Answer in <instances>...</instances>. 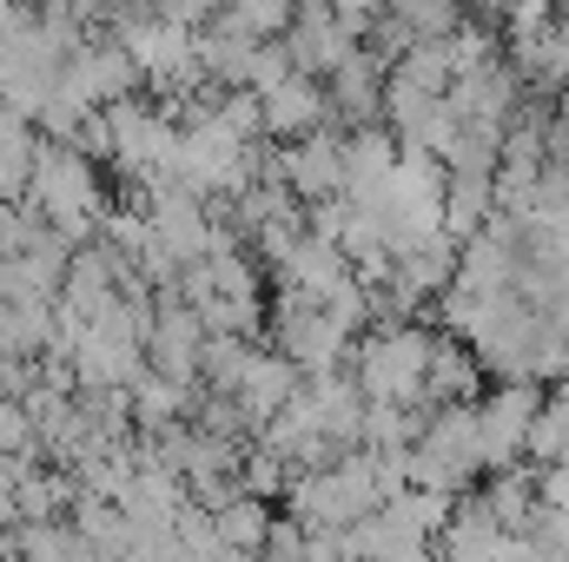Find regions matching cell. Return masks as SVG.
<instances>
[{"instance_id":"cell-2","label":"cell","mask_w":569,"mask_h":562,"mask_svg":"<svg viewBox=\"0 0 569 562\" xmlns=\"http://www.w3.org/2000/svg\"><path fill=\"white\" fill-rule=\"evenodd\" d=\"M483 470V436H477V411H443L437 423L418 430V443H411V476L425 483V490H457L463 476H477Z\"/></svg>"},{"instance_id":"cell-5","label":"cell","mask_w":569,"mask_h":562,"mask_svg":"<svg viewBox=\"0 0 569 562\" xmlns=\"http://www.w3.org/2000/svg\"><path fill=\"white\" fill-rule=\"evenodd\" d=\"M318 113H325V93H318L305 73H284L279 87H266V120H272V127L305 133V127H318Z\"/></svg>"},{"instance_id":"cell-4","label":"cell","mask_w":569,"mask_h":562,"mask_svg":"<svg viewBox=\"0 0 569 562\" xmlns=\"http://www.w3.org/2000/svg\"><path fill=\"white\" fill-rule=\"evenodd\" d=\"M40 199H47V212L67 225V219H80L87 205H93V185H87V165L73 159V152H53L47 165H40Z\"/></svg>"},{"instance_id":"cell-3","label":"cell","mask_w":569,"mask_h":562,"mask_svg":"<svg viewBox=\"0 0 569 562\" xmlns=\"http://www.w3.org/2000/svg\"><path fill=\"white\" fill-rule=\"evenodd\" d=\"M543 418V398L530 384H503L483 411H477V436H483V463H517L530 450V430Z\"/></svg>"},{"instance_id":"cell-1","label":"cell","mask_w":569,"mask_h":562,"mask_svg":"<svg viewBox=\"0 0 569 562\" xmlns=\"http://www.w3.org/2000/svg\"><path fill=\"white\" fill-rule=\"evenodd\" d=\"M430 358H437V338L411 331V324H391L365 344V358H358L365 378L358 384L378 411H411V404L430 398Z\"/></svg>"},{"instance_id":"cell-6","label":"cell","mask_w":569,"mask_h":562,"mask_svg":"<svg viewBox=\"0 0 569 562\" xmlns=\"http://www.w3.org/2000/svg\"><path fill=\"white\" fill-rule=\"evenodd\" d=\"M152 351H159V364H166L172 378H186V364L199 358V324H192V311H166V324H159Z\"/></svg>"}]
</instances>
